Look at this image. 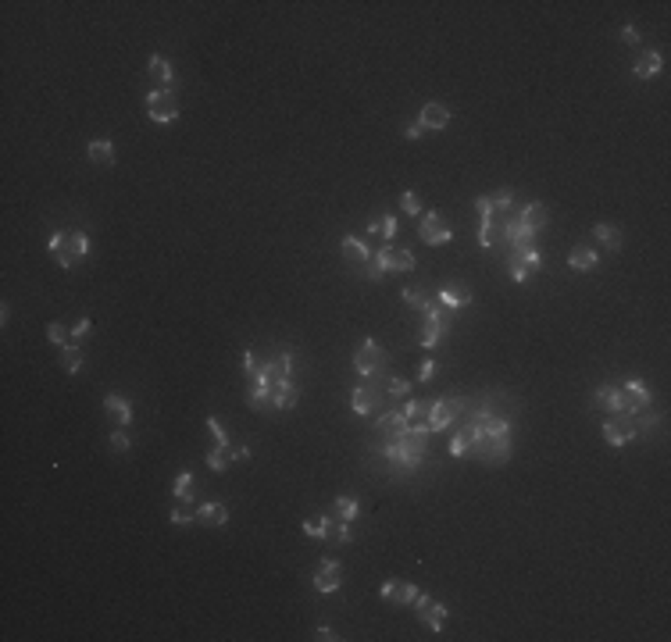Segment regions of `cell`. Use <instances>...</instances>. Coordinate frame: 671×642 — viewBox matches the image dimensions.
Masks as SVG:
<instances>
[{"mask_svg":"<svg viewBox=\"0 0 671 642\" xmlns=\"http://www.w3.org/2000/svg\"><path fill=\"white\" fill-rule=\"evenodd\" d=\"M247 375H250V392H247V400H250L254 411H264L271 389H276L282 379H293V350H282L279 357H271V360L257 364V368L247 372Z\"/></svg>","mask_w":671,"mask_h":642,"instance_id":"1","label":"cell"},{"mask_svg":"<svg viewBox=\"0 0 671 642\" xmlns=\"http://www.w3.org/2000/svg\"><path fill=\"white\" fill-rule=\"evenodd\" d=\"M146 114L150 121H158V125H172L179 118V100L172 89H150L146 93Z\"/></svg>","mask_w":671,"mask_h":642,"instance_id":"2","label":"cell"},{"mask_svg":"<svg viewBox=\"0 0 671 642\" xmlns=\"http://www.w3.org/2000/svg\"><path fill=\"white\" fill-rule=\"evenodd\" d=\"M543 268V254L536 247H525V250H507V271L514 282H525L529 275H536Z\"/></svg>","mask_w":671,"mask_h":642,"instance_id":"3","label":"cell"},{"mask_svg":"<svg viewBox=\"0 0 671 642\" xmlns=\"http://www.w3.org/2000/svg\"><path fill=\"white\" fill-rule=\"evenodd\" d=\"M418 236H421V243H429V247H443V243L453 239V229L439 218V211H425L418 218Z\"/></svg>","mask_w":671,"mask_h":642,"instance_id":"4","label":"cell"},{"mask_svg":"<svg viewBox=\"0 0 671 642\" xmlns=\"http://www.w3.org/2000/svg\"><path fill=\"white\" fill-rule=\"evenodd\" d=\"M461 407H465L461 396H453V400L450 396H439V400H432L429 404V432H443L450 421L461 418Z\"/></svg>","mask_w":671,"mask_h":642,"instance_id":"5","label":"cell"},{"mask_svg":"<svg viewBox=\"0 0 671 642\" xmlns=\"http://www.w3.org/2000/svg\"><path fill=\"white\" fill-rule=\"evenodd\" d=\"M450 328V321L443 318V311H439V303H429L425 307V321H421V332H418V343H421V350H432L436 343H439V335Z\"/></svg>","mask_w":671,"mask_h":642,"instance_id":"6","label":"cell"},{"mask_svg":"<svg viewBox=\"0 0 671 642\" xmlns=\"http://www.w3.org/2000/svg\"><path fill=\"white\" fill-rule=\"evenodd\" d=\"M382 364H386V353H382V346H379L375 339H364V343L357 346V353H354V368H357L361 379H372L375 372H382Z\"/></svg>","mask_w":671,"mask_h":642,"instance_id":"7","label":"cell"},{"mask_svg":"<svg viewBox=\"0 0 671 642\" xmlns=\"http://www.w3.org/2000/svg\"><path fill=\"white\" fill-rule=\"evenodd\" d=\"M635 436H639V428H635L632 414H611L603 421V439L611 446H628Z\"/></svg>","mask_w":671,"mask_h":642,"instance_id":"8","label":"cell"},{"mask_svg":"<svg viewBox=\"0 0 671 642\" xmlns=\"http://www.w3.org/2000/svg\"><path fill=\"white\" fill-rule=\"evenodd\" d=\"M618 404H621V414H639L650 407V389L639 382V379H628L621 389H618Z\"/></svg>","mask_w":671,"mask_h":642,"instance_id":"9","label":"cell"},{"mask_svg":"<svg viewBox=\"0 0 671 642\" xmlns=\"http://www.w3.org/2000/svg\"><path fill=\"white\" fill-rule=\"evenodd\" d=\"M411 606H414L418 621H425V625H429L432 632H443V621H446V614H450V606H446V603H436L432 596L418 593V599H414Z\"/></svg>","mask_w":671,"mask_h":642,"instance_id":"10","label":"cell"},{"mask_svg":"<svg viewBox=\"0 0 671 642\" xmlns=\"http://www.w3.org/2000/svg\"><path fill=\"white\" fill-rule=\"evenodd\" d=\"M472 453L485 464H497V461H507L511 457V436H490V439H478L472 443Z\"/></svg>","mask_w":671,"mask_h":642,"instance_id":"11","label":"cell"},{"mask_svg":"<svg viewBox=\"0 0 671 642\" xmlns=\"http://www.w3.org/2000/svg\"><path fill=\"white\" fill-rule=\"evenodd\" d=\"M86 254H89V236H86V232H68V236H65V247L54 254V261H57L61 268H75V261H82Z\"/></svg>","mask_w":671,"mask_h":642,"instance_id":"12","label":"cell"},{"mask_svg":"<svg viewBox=\"0 0 671 642\" xmlns=\"http://www.w3.org/2000/svg\"><path fill=\"white\" fill-rule=\"evenodd\" d=\"M418 125L425 129V132H439V129H446L450 125V107L446 104H425L421 107V114H418Z\"/></svg>","mask_w":671,"mask_h":642,"instance_id":"13","label":"cell"},{"mask_svg":"<svg viewBox=\"0 0 671 642\" xmlns=\"http://www.w3.org/2000/svg\"><path fill=\"white\" fill-rule=\"evenodd\" d=\"M340 582H343L340 560H322V564H318V574H315V589H318V593H336V589H340Z\"/></svg>","mask_w":671,"mask_h":642,"instance_id":"14","label":"cell"},{"mask_svg":"<svg viewBox=\"0 0 671 642\" xmlns=\"http://www.w3.org/2000/svg\"><path fill=\"white\" fill-rule=\"evenodd\" d=\"M146 75L154 79V89H172V82H175L172 61H168V57H161V54H154V57L146 61Z\"/></svg>","mask_w":671,"mask_h":642,"instance_id":"15","label":"cell"},{"mask_svg":"<svg viewBox=\"0 0 671 642\" xmlns=\"http://www.w3.org/2000/svg\"><path fill=\"white\" fill-rule=\"evenodd\" d=\"M296 396H300L296 382H293V379H282L276 389H271V396H268V407H276V411H293Z\"/></svg>","mask_w":671,"mask_h":642,"instance_id":"16","label":"cell"},{"mask_svg":"<svg viewBox=\"0 0 671 642\" xmlns=\"http://www.w3.org/2000/svg\"><path fill=\"white\" fill-rule=\"evenodd\" d=\"M518 222L529 225L532 232H543V229H546V222H550V214H546V207H543V204H525V207H518Z\"/></svg>","mask_w":671,"mask_h":642,"instance_id":"17","label":"cell"},{"mask_svg":"<svg viewBox=\"0 0 671 642\" xmlns=\"http://www.w3.org/2000/svg\"><path fill=\"white\" fill-rule=\"evenodd\" d=\"M661 68H664L661 50H643V54H639V61H635V68H632V75H635V79H654Z\"/></svg>","mask_w":671,"mask_h":642,"instance_id":"18","label":"cell"},{"mask_svg":"<svg viewBox=\"0 0 671 642\" xmlns=\"http://www.w3.org/2000/svg\"><path fill=\"white\" fill-rule=\"evenodd\" d=\"M104 407H107V414L126 428V425H133V404L126 400V396H118V392H107L104 396Z\"/></svg>","mask_w":671,"mask_h":642,"instance_id":"19","label":"cell"},{"mask_svg":"<svg viewBox=\"0 0 671 642\" xmlns=\"http://www.w3.org/2000/svg\"><path fill=\"white\" fill-rule=\"evenodd\" d=\"M375 428H379V436H382V439H404V436H407V418L389 411V414H382V418H379V425H375Z\"/></svg>","mask_w":671,"mask_h":642,"instance_id":"20","label":"cell"},{"mask_svg":"<svg viewBox=\"0 0 671 642\" xmlns=\"http://www.w3.org/2000/svg\"><path fill=\"white\" fill-rule=\"evenodd\" d=\"M340 250H343V257H347L350 264H368V261H372V250H368V243H364V239H357V236H343Z\"/></svg>","mask_w":671,"mask_h":642,"instance_id":"21","label":"cell"},{"mask_svg":"<svg viewBox=\"0 0 671 642\" xmlns=\"http://www.w3.org/2000/svg\"><path fill=\"white\" fill-rule=\"evenodd\" d=\"M197 521L200 525H211V528H225L229 525V510L222 503H200L197 507Z\"/></svg>","mask_w":671,"mask_h":642,"instance_id":"22","label":"cell"},{"mask_svg":"<svg viewBox=\"0 0 671 642\" xmlns=\"http://www.w3.org/2000/svg\"><path fill=\"white\" fill-rule=\"evenodd\" d=\"M468 303H472V293L465 286H443L439 289V307L457 311V307H468Z\"/></svg>","mask_w":671,"mask_h":642,"instance_id":"23","label":"cell"},{"mask_svg":"<svg viewBox=\"0 0 671 642\" xmlns=\"http://www.w3.org/2000/svg\"><path fill=\"white\" fill-rule=\"evenodd\" d=\"M400 414L407 418V428H429V404L425 400H407Z\"/></svg>","mask_w":671,"mask_h":642,"instance_id":"24","label":"cell"},{"mask_svg":"<svg viewBox=\"0 0 671 642\" xmlns=\"http://www.w3.org/2000/svg\"><path fill=\"white\" fill-rule=\"evenodd\" d=\"M593 407L607 411V414H621V404H618V385H600L593 392Z\"/></svg>","mask_w":671,"mask_h":642,"instance_id":"25","label":"cell"},{"mask_svg":"<svg viewBox=\"0 0 671 642\" xmlns=\"http://www.w3.org/2000/svg\"><path fill=\"white\" fill-rule=\"evenodd\" d=\"M568 264H571V271H593V268L600 264V254H596L593 247H575L571 257H568Z\"/></svg>","mask_w":671,"mask_h":642,"instance_id":"26","label":"cell"},{"mask_svg":"<svg viewBox=\"0 0 671 642\" xmlns=\"http://www.w3.org/2000/svg\"><path fill=\"white\" fill-rule=\"evenodd\" d=\"M82 364H86V357H82V346H79V343L61 346V368H65L68 375H79Z\"/></svg>","mask_w":671,"mask_h":642,"instance_id":"27","label":"cell"},{"mask_svg":"<svg viewBox=\"0 0 671 642\" xmlns=\"http://www.w3.org/2000/svg\"><path fill=\"white\" fill-rule=\"evenodd\" d=\"M332 528H336V517H329V514L303 521V535H311V539H332Z\"/></svg>","mask_w":671,"mask_h":642,"instance_id":"28","label":"cell"},{"mask_svg":"<svg viewBox=\"0 0 671 642\" xmlns=\"http://www.w3.org/2000/svg\"><path fill=\"white\" fill-rule=\"evenodd\" d=\"M593 236H596V243H600V247L603 250H621V232L615 229V225H607V222H600L596 229H593Z\"/></svg>","mask_w":671,"mask_h":642,"instance_id":"29","label":"cell"},{"mask_svg":"<svg viewBox=\"0 0 671 642\" xmlns=\"http://www.w3.org/2000/svg\"><path fill=\"white\" fill-rule=\"evenodd\" d=\"M357 514H361V503L354 500V496H340V500H336L332 503V517H336V521H357Z\"/></svg>","mask_w":671,"mask_h":642,"instance_id":"30","label":"cell"},{"mask_svg":"<svg viewBox=\"0 0 671 642\" xmlns=\"http://www.w3.org/2000/svg\"><path fill=\"white\" fill-rule=\"evenodd\" d=\"M372 407H375V389L368 385V389H354V396H350V411L354 414H372Z\"/></svg>","mask_w":671,"mask_h":642,"instance_id":"31","label":"cell"},{"mask_svg":"<svg viewBox=\"0 0 671 642\" xmlns=\"http://www.w3.org/2000/svg\"><path fill=\"white\" fill-rule=\"evenodd\" d=\"M86 154H89V161H93V165H111V161H114V143H111V139H93Z\"/></svg>","mask_w":671,"mask_h":642,"instance_id":"32","label":"cell"},{"mask_svg":"<svg viewBox=\"0 0 671 642\" xmlns=\"http://www.w3.org/2000/svg\"><path fill=\"white\" fill-rule=\"evenodd\" d=\"M368 232H372V236H382V239L389 243L396 232H400V222H396L393 214H382V218H375V222L368 225Z\"/></svg>","mask_w":671,"mask_h":642,"instance_id":"33","label":"cell"},{"mask_svg":"<svg viewBox=\"0 0 671 642\" xmlns=\"http://www.w3.org/2000/svg\"><path fill=\"white\" fill-rule=\"evenodd\" d=\"M232 461H236V457H232V450H225V446H215V450L207 453V468H211V471H229Z\"/></svg>","mask_w":671,"mask_h":642,"instance_id":"34","label":"cell"},{"mask_svg":"<svg viewBox=\"0 0 671 642\" xmlns=\"http://www.w3.org/2000/svg\"><path fill=\"white\" fill-rule=\"evenodd\" d=\"M168 521H172V525H193V521H197V510H193L186 500H179V507H172V514H168Z\"/></svg>","mask_w":671,"mask_h":642,"instance_id":"35","label":"cell"},{"mask_svg":"<svg viewBox=\"0 0 671 642\" xmlns=\"http://www.w3.org/2000/svg\"><path fill=\"white\" fill-rule=\"evenodd\" d=\"M47 339H50V343H54V346L61 350V346H68V343H72V332H68L65 325L50 321V325H47Z\"/></svg>","mask_w":671,"mask_h":642,"instance_id":"36","label":"cell"},{"mask_svg":"<svg viewBox=\"0 0 671 642\" xmlns=\"http://www.w3.org/2000/svg\"><path fill=\"white\" fill-rule=\"evenodd\" d=\"M197 485V478H193V471H182L179 478H175V485H172V493L179 496V500H190L193 493H190V489Z\"/></svg>","mask_w":671,"mask_h":642,"instance_id":"37","label":"cell"},{"mask_svg":"<svg viewBox=\"0 0 671 642\" xmlns=\"http://www.w3.org/2000/svg\"><path fill=\"white\" fill-rule=\"evenodd\" d=\"M497 218H478V247H493L497 243Z\"/></svg>","mask_w":671,"mask_h":642,"instance_id":"38","label":"cell"},{"mask_svg":"<svg viewBox=\"0 0 671 642\" xmlns=\"http://www.w3.org/2000/svg\"><path fill=\"white\" fill-rule=\"evenodd\" d=\"M418 599V589L411 582H396V593H393V603H400V606H411Z\"/></svg>","mask_w":671,"mask_h":642,"instance_id":"39","label":"cell"},{"mask_svg":"<svg viewBox=\"0 0 671 642\" xmlns=\"http://www.w3.org/2000/svg\"><path fill=\"white\" fill-rule=\"evenodd\" d=\"M468 450H472V436L461 428V432H457V436L450 439V457H465Z\"/></svg>","mask_w":671,"mask_h":642,"instance_id":"40","label":"cell"},{"mask_svg":"<svg viewBox=\"0 0 671 642\" xmlns=\"http://www.w3.org/2000/svg\"><path fill=\"white\" fill-rule=\"evenodd\" d=\"M514 204V193L511 190H500V193H493L490 197V207H493V214H507V207Z\"/></svg>","mask_w":671,"mask_h":642,"instance_id":"41","label":"cell"},{"mask_svg":"<svg viewBox=\"0 0 671 642\" xmlns=\"http://www.w3.org/2000/svg\"><path fill=\"white\" fill-rule=\"evenodd\" d=\"M414 268V254L411 250H393V271H411Z\"/></svg>","mask_w":671,"mask_h":642,"instance_id":"42","label":"cell"},{"mask_svg":"<svg viewBox=\"0 0 671 642\" xmlns=\"http://www.w3.org/2000/svg\"><path fill=\"white\" fill-rule=\"evenodd\" d=\"M404 303H407V307H414V311H425L432 300H425L421 289H404Z\"/></svg>","mask_w":671,"mask_h":642,"instance_id":"43","label":"cell"},{"mask_svg":"<svg viewBox=\"0 0 671 642\" xmlns=\"http://www.w3.org/2000/svg\"><path fill=\"white\" fill-rule=\"evenodd\" d=\"M400 207H404V214H411V218H421V200L407 190V193H400Z\"/></svg>","mask_w":671,"mask_h":642,"instance_id":"44","label":"cell"},{"mask_svg":"<svg viewBox=\"0 0 671 642\" xmlns=\"http://www.w3.org/2000/svg\"><path fill=\"white\" fill-rule=\"evenodd\" d=\"M207 432L215 436V443H218V446H229V432H225V425H222L218 418H207Z\"/></svg>","mask_w":671,"mask_h":642,"instance_id":"45","label":"cell"},{"mask_svg":"<svg viewBox=\"0 0 671 642\" xmlns=\"http://www.w3.org/2000/svg\"><path fill=\"white\" fill-rule=\"evenodd\" d=\"M107 443H111L114 453H126V450H129V432H126V428H118V432H111Z\"/></svg>","mask_w":671,"mask_h":642,"instance_id":"46","label":"cell"},{"mask_svg":"<svg viewBox=\"0 0 671 642\" xmlns=\"http://www.w3.org/2000/svg\"><path fill=\"white\" fill-rule=\"evenodd\" d=\"M432 375H436V360L425 357V360L418 364V382H432Z\"/></svg>","mask_w":671,"mask_h":642,"instance_id":"47","label":"cell"},{"mask_svg":"<svg viewBox=\"0 0 671 642\" xmlns=\"http://www.w3.org/2000/svg\"><path fill=\"white\" fill-rule=\"evenodd\" d=\"M89 328H93V325H89V318H79V321L72 325V343H82L86 335H89Z\"/></svg>","mask_w":671,"mask_h":642,"instance_id":"48","label":"cell"},{"mask_svg":"<svg viewBox=\"0 0 671 642\" xmlns=\"http://www.w3.org/2000/svg\"><path fill=\"white\" fill-rule=\"evenodd\" d=\"M389 392L404 400V396H411V382H407V379H389Z\"/></svg>","mask_w":671,"mask_h":642,"instance_id":"49","label":"cell"},{"mask_svg":"<svg viewBox=\"0 0 671 642\" xmlns=\"http://www.w3.org/2000/svg\"><path fill=\"white\" fill-rule=\"evenodd\" d=\"M65 236H68V232H50V236H47V250L57 254L61 247H65Z\"/></svg>","mask_w":671,"mask_h":642,"instance_id":"50","label":"cell"},{"mask_svg":"<svg viewBox=\"0 0 671 642\" xmlns=\"http://www.w3.org/2000/svg\"><path fill=\"white\" fill-rule=\"evenodd\" d=\"M475 207H478V218H497L493 207H490V197H478V200H475Z\"/></svg>","mask_w":671,"mask_h":642,"instance_id":"51","label":"cell"},{"mask_svg":"<svg viewBox=\"0 0 671 642\" xmlns=\"http://www.w3.org/2000/svg\"><path fill=\"white\" fill-rule=\"evenodd\" d=\"M364 275H368V279H372V282H379V279H382V275H386V271H382V268L375 264V257H372L368 264H364Z\"/></svg>","mask_w":671,"mask_h":642,"instance_id":"52","label":"cell"},{"mask_svg":"<svg viewBox=\"0 0 671 642\" xmlns=\"http://www.w3.org/2000/svg\"><path fill=\"white\" fill-rule=\"evenodd\" d=\"M315 639H322V642H332V639H340V635H336V632H332V628H329V625H322V628H318V635H315Z\"/></svg>","mask_w":671,"mask_h":642,"instance_id":"53","label":"cell"},{"mask_svg":"<svg viewBox=\"0 0 671 642\" xmlns=\"http://www.w3.org/2000/svg\"><path fill=\"white\" fill-rule=\"evenodd\" d=\"M621 40H625V43H635V40H639L635 25H625V29H621Z\"/></svg>","mask_w":671,"mask_h":642,"instance_id":"54","label":"cell"},{"mask_svg":"<svg viewBox=\"0 0 671 642\" xmlns=\"http://www.w3.org/2000/svg\"><path fill=\"white\" fill-rule=\"evenodd\" d=\"M393 593H396V582H382L379 596H382V599H393Z\"/></svg>","mask_w":671,"mask_h":642,"instance_id":"55","label":"cell"},{"mask_svg":"<svg viewBox=\"0 0 671 642\" xmlns=\"http://www.w3.org/2000/svg\"><path fill=\"white\" fill-rule=\"evenodd\" d=\"M232 457H236V461H247V457H250V446H232Z\"/></svg>","mask_w":671,"mask_h":642,"instance_id":"56","label":"cell"},{"mask_svg":"<svg viewBox=\"0 0 671 642\" xmlns=\"http://www.w3.org/2000/svg\"><path fill=\"white\" fill-rule=\"evenodd\" d=\"M404 136H407V139H418V136H425V129H421V125H407Z\"/></svg>","mask_w":671,"mask_h":642,"instance_id":"57","label":"cell"}]
</instances>
